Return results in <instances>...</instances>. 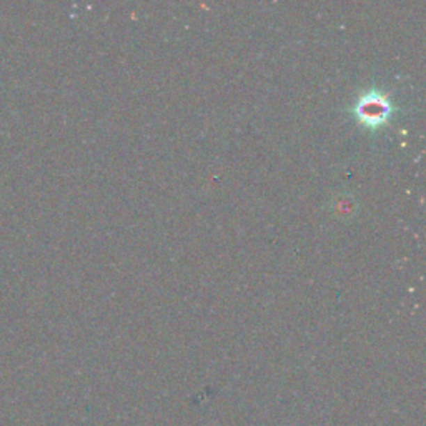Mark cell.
Instances as JSON below:
<instances>
[{"label": "cell", "mask_w": 426, "mask_h": 426, "mask_svg": "<svg viewBox=\"0 0 426 426\" xmlns=\"http://www.w3.org/2000/svg\"><path fill=\"white\" fill-rule=\"evenodd\" d=\"M355 113L358 120L365 123V125L378 127L383 122L388 120L391 113V104L381 93H365L355 105Z\"/></svg>", "instance_id": "6da1fadb"}]
</instances>
